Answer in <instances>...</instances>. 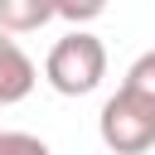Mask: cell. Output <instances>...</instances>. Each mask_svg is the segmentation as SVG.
I'll return each instance as SVG.
<instances>
[{
	"label": "cell",
	"mask_w": 155,
	"mask_h": 155,
	"mask_svg": "<svg viewBox=\"0 0 155 155\" xmlns=\"http://www.w3.org/2000/svg\"><path fill=\"white\" fill-rule=\"evenodd\" d=\"M97 136L111 155H145L155 145V107L126 87H116L107 102H102V116H97Z\"/></svg>",
	"instance_id": "7a4b0ae2"
},
{
	"label": "cell",
	"mask_w": 155,
	"mask_h": 155,
	"mask_svg": "<svg viewBox=\"0 0 155 155\" xmlns=\"http://www.w3.org/2000/svg\"><path fill=\"white\" fill-rule=\"evenodd\" d=\"M44 78H48V87L58 97H87V92H97L102 78H107V44L97 34H87V29H68L48 48Z\"/></svg>",
	"instance_id": "6da1fadb"
},
{
	"label": "cell",
	"mask_w": 155,
	"mask_h": 155,
	"mask_svg": "<svg viewBox=\"0 0 155 155\" xmlns=\"http://www.w3.org/2000/svg\"><path fill=\"white\" fill-rule=\"evenodd\" d=\"M0 155H53V150L29 131H0Z\"/></svg>",
	"instance_id": "8992f818"
},
{
	"label": "cell",
	"mask_w": 155,
	"mask_h": 155,
	"mask_svg": "<svg viewBox=\"0 0 155 155\" xmlns=\"http://www.w3.org/2000/svg\"><path fill=\"white\" fill-rule=\"evenodd\" d=\"M121 87H126V92H136V97H145V102L155 107V48H145V53L126 68Z\"/></svg>",
	"instance_id": "5b68a950"
},
{
	"label": "cell",
	"mask_w": 155,
	"mask_h": 155,
	"mask_svg": "<svg viewBox=\"0 0 155 155\" xmlns=\"http://www.w3.org/2000/svg\"><path fill=\"white\" fill-rule=\"evenodd\" d=\"M34 82H39V68H34V58L0 29V107H15V102H24L29 92H34Z\"/></svg>",
	"instance_id": "3957f363"
},
{
	"label": "cell",
	"mask_w": 155,
	"mask_h": 155,
	"mask_svg": "<svg viewBox=\"0 0 155 155\" xmlns=\"http://www.w3.org/2000/svg\"><path fill=\"white\" fill-rule=\"evenodd\" d=\"M48 19H58V5L53 0H0V29L15 39V34H29V29H44Z\"/></svg>",
	"instance_id": "277c9868"
}]
</instances>
